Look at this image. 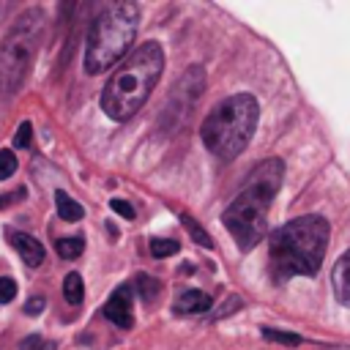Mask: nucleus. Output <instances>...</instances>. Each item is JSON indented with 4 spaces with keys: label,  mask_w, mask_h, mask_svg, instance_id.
I'll return each instance as SVG.
<instances>
[{
    "label": "nucleus",
    "mask_w": 350,
    "mask_h": 350,
    "mask_svg": "<svg viewBox=\"0 0 350 350\" xmlns=\"http://www.w3.org/2000/svg\"><path fill=\"white\" fill-rule=\"evenodd\" d=\"M328 235H331V227L317 213L298 216L276 227L268 243L273 282H287L293 276H314L323 265Z\"/></svg>",
    "instance_id": "nucleus-1"
},
{
    "label": "nucleus",
    "mask_w": 350,
    "mask_h": 350,
    "mask_svg": "<svg viewBox=\"0 0 350 350\" xmlns=\"http://www.w3.org/2000/svg\"><path fill=\"white\" fill-rule=\"evenodd\" d=\"M282 178H284L282 159L260 161L249 172L238 197L224 208L221 221L230 230V235L235 238L238 249L249 252L260 243L262 230H265V213H268V208H271V202H273V197L282 186Z\"/></svg>",
    "instance_id": "nucleus-2"
},
{
    "label": "nucleus",
    "mask_w": 350,
    "mask_h": 350,
    "mask_svg": "<svg viewBox=\"0 0 350 350\" xmlns=\"http://www.w3.org/2000/svg\"><path fill=\"white\" fill-rule=\"evenodd\" d=\"M164 68V52L156 41L139 44L107 79L101 90V109L107 118L123 123L129 120L150 96Z\"/></svg>",
    "instance_id": "nucleus-3"
},
{
    "label": "nucleus",
    "mask_w": 350,
    "mask_h": 350,
    "mask_svg": "<svg viewBox=\"0 0 350 350\" xmlns=\"http://www.w3.org/2000/svg\"><path fill=\"white\" fill-rule=\"evenodd\" d=\"M257 118H260L257 98L252 93H235L211 109V115L200 126V137L216 159L232 161L249 145Z\"/></svg>",
    "instance_id": "nucleus-4"
},
{
    "label": "nucleus",
    "mask_w": 350,
    "mask_h": 350,
    "mask_svg": "<svg viewBox=\"0 0 350 350\" xmlns=\"http://www.w3.org/2000/svg\"><path fill=\"white\" fill-rule=\"evenodd\" d=\"M139 27V5L137 3H112L107 5L90 25L85 44V71L101 74L109 71L134 44Z\"/></svg>",
    "instance_id": "nucleus-5"
},
{
    "label": "nucleus",
    "mask_w": 350,
    "mask_h": 350,
    "mask_svg": "<svg viewBox=\"0 0 350 350\" xmlns=\"http://www.w3.org/2000/svg\"><path fill=\"white\" fill-rule=\"evenodd\" d=\"M44 36V11L27 8L16 16L5 38L0 41V96H14L22 90L38 44Z\"/></svg>",
    "instance_id": "nucleus-6"
},
{
    "label": "nucleus",
    "mask_w": 350,
    "mask_h": 350,
    "mask_svg": "<svg viewBox=\"0 0 350 350\" xmlns=\"http://www.w3.org/2000/svg\"><path fill=\"white\" fill-rule=\"evenodd\" d=\"M131 298H134V290H131V282L129 284H120L104 304V317L109 323H115L118 328H131L134 325V306H131Z\"/></svg>",
    "instance_id": "nucleus-7"
},
{
    "label": "nucleus",
    "mask_w": 350,
    "mask_h": 350,
    "mask_svg": "<svg viewBox=\"0 0 350 350\" xmlns=\"http://www.w3.org/2000/svg\"><path fill=\"white\" fill-rule=\"evenodd\" d=\"M8 241H11V246L19 252V257H22L30 268H36V265L44 262V246H41L33 235H27V232H22V230H11V232H8Z\"/></svg>",
    "instance_id": "nucleus-8"
},
{
    "label": "nucleus",
    "mask_w": 350,
    "mask_h": 350,
    "mask_svg": "<svg viewBox=\"0 0 350 350\" xmlns=\"http://www.w3.org/2000/svg\"><path fill=\"white\" fill-rule=\"evenodd\" d=\"M211 306H213V298L208 293H202V290H186V293H180L175 298L172 312L175 314H202Z\"/></svg>",
    "instance_id": "nucleus-9"
},
{
    "label": "nucleus",
    "mask_w": 350,
    "mask_h": 350,
    "mask_svg": "<svg viewBox=\"0 0 350 350\" xmlns=\"http://www.w3.org/2000/svg\"><path fill=\"white\" fill-rule=\"evenodd\" d=\"M331 284H334V295H336V301L345 304V306H350V249L334 262Z\"/></svg>",
    "instance_id": "nucleus-10"
},
{
    "label": "nucleus",
    "mask_w": 350,
    "mask_h": 350,
    "mask_svg": "<svg viewBox=\"0 0 350 350\" xmlns=\"http://www.w3.org/2000/svg\"><path fill=\"white\" fill-rule=\"evenodd\" d=\"M55 208H57V216L63 221H79L85 216V208L77 200H71L66 191H55Z\"/></svg>",
    "instance_id": "nucleus-11"
},
{
    "label": "nucleus",
    "mask_w": 350,
    "mask_h": 350,
    "mask_svg": "<svg viewBox=\"0 0 350 350\" xmlns=\"http://www.w3.org/2000/svg\"><path fill=\"white\" fill-rule=\"evenodd\" d=\"M63 295H66V301L68 304H82V298H85V284H82V276L79 273H68L66 279H63Z\"/></svg>",
    "instance_id": "nucleus-12"
},
{
    "label": "nucleus",
    "mask_w": 350,
    "mask_h": 350,
    "mask_svg": "<svg viewBox=\"0 0 350 350\" xmlns=\"http://www.w3.org/2000/svg\"><path fill=\"white\" fill-rule=\"evenodd\" d=\"M55 249H57V254H60L63 260H74V257H79V254H82V249H85V241H82V235L60 238V241L55 243Z\"/></svg>",
    "instance_id": "nucleus-13"
},
{
    "label": "nucleus",
    "mask_w": 350,
    "mask_h": 350,
    "mask_svg": "<svg viewBox=\"0 0 350 350\" xmlns=\"http://www.w3.org/2000/svg\"><path fill=\"white\" fill-rule=\"evenodd\" d=\"M131 290H137L142 301H153L159 295V279H153L148 273H139L137 276V284H131Z\"/></svg>",
    "instance_id": "nucleus-14"
},
{
    "label": "nucleus",
    "mask_w": 350,
    "mask_h": 350,
    "mask_svg": "<svg viewBox=\"0 0 350 350\" xmlns=\"http://www.w3.org/2000/svg\"><path fill=\"white\" fill-rule=\"evenodd\" d=\"M180 219H183V227L191 232V238H194L200 246H205V249H213V241H211V235H208V232H205L200 224H194V219H191V216H186V213H183Z\"/></svg>",
    "instance_id": "nucleus-15"
},
{
    "label": "nucleus",
    "mask_w": 350,
    "mask_h": 350,
    "mask_svg": "<svg viewBox=\"0 0 350 350\" xmlns=\"http://www.w3.org/2000/svg\"><path fill=\"white\" fill-rule=\"evenodd\" d=\"M180 246H178V241H170V238H153L150 241V254L153 257H170V254H175Z\"/></svg>",
    "instance_id": "nucleus-16"
},
{
    "label": "nucleus",
    "mask_w": 350,
    "mask_h": 350,
    "mask_svg": "<svg viewBox=\"0 0 350 350\" xmlns=\"http://www.w3.org/2000/svg\"><path fill=\"white\" fill-rule=\"evenodd\" d=\"M262 336L271 339V342H279V345H290V347L304 342L298 334H287V331H276V328H262Z\"/></svg>",
    "instance_id": "nucleus-17"
},
{
    "label": "nucleus",
    "mask_w": 350,
    "mask_h": 350,
    "mask_svg": "<svg viewBox=\"0 0 350 350\" xmlns=\"http://www.w3.org/2000/svg\"><path fill=\"white\" fill-rule=\"evenodd\" d=\"M14 170H16V156L8 148L0 150V180H5L8 175H14Z\"/></svg>",
    "instance_id": "nucleus-18"
},
{
    "label": "nucleus",
    "mask_w": 350,
    "mask_h": 350,
    "mask_svg": "<svg viewBox=\"0 0 350 350\" xmlns=\"http://www.w3.org/2000/svg\"><path fill=\"white\" fill-rule=\"evenodd\" d=\"M16 295V282L11 276H0V304H11Z\"/></svg>",
    "instance_id": "nucleus-19"
},
{
    "label": "nucleus",
    "mask_w": 350,
    "mask_h": 350,
    "mask_svg": "<svg viewBox=\"0 0 350 350\" xmlns=\"http://www.w3.org/2000/svg\"><path fill=\"white\" fill-rule=\"evenodd\" d=\"M30 137H33V126L25 120L16 131V137H14V148H30Z\"/></svg>",
    "instance_id": "nucleus-20"
},
{
    "label": "nucleus",
    "mask_w": 350,
    "mask_h": 350,
    "mask_svg": "<svg viewBox=\"0 0 350 350\" xmlns=\"http://www.w3.org/2000/svg\"><path fill=\"white\" fill-rule=\"evenodd\" d=\"M109 208H112L115 213H120L123 219H134V208H131L126 200H109Z\"/></svg>",
    "instance_id": "nucleus-21"
},
{
    "label": "nucleus",
    "mask_w": 350,
    "mask_h": 350,
    "mask_svg": "<svg viewBox=\"0 0 350 350\" xmlns=\"http://www.w3.org/2000/svg\"><path fill=\"white\" fill-rule=\"evenodd\" d=\"M44 304H46V301H44L41 295H38V298H30V301L25 304V314H41V312H44Z\"/></svg>",
    "instance_id": "nucleus-22"
},
{
    "label": "nucleus",
    "mask_w": 350,
    "mask_h": 350,
    "mask_svg": "<svg viewBox=\"0 0 350 350\" xmlns=\"http://www.w3.org/2000/svg\"><path fill=\"white\" fill-rule=\"evenodd\" d=\"M36 350H55V342H41Z\"/></svg>",
    "instance_id": "nucleus-23"
},
{
    "label": "nucleus",
    "mask_w": 350,
    "mask_h": 350,
    "mask_svg": "<svg viewBox=\"0 0 350 350\" xmlns=\"http://www.w3.org/2000/svg\"><path fill=\"white\" fill-rule=\"evenodd\" d=\"M320 350H350L347 345H334V347H320Z\"/></svg>",
    "instance_id": "nucleus-24"
}]
</instances>
